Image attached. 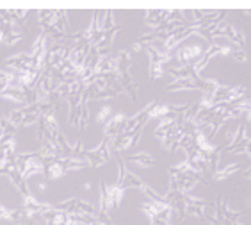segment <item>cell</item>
<instances>
[{
    "label": "cell",
    "instance_id": "cell-5",
    "mask_svg": "<svg viewBox=\"0 0 251 225\" xmlns=\"http://www.w3.org/2000/svg\"><path fill=\"white\" fill-rule=\"evenodd\" d=\"M112 140H114V138L105 136V140H103V141H101L97 148L84 152L82 159L87 163V167L98 168V167H101L103 163L109 161V157H111V152H112Z\"/></svg>",
    "mask_w": 251,
    "mask_h": 225
},
{
    "label": "cell",
    "instance_id": "cell-4",
    "mask_svg": "<svg viewBox=\"0 0 251 225\" xmlns=\"http://www.w3.org/2000/svg\"><path fill=\"white\" fill-rule=\"evenodd\" d=\"M39 24L43 27L45 36L61 39L64 36V27H66V11H49L41 9L38 13Z\"/></svg>",
    "mask_w": 251,
    "mask_h": 225
},
{
    "label": "cell",
    "instance_id": "cell-7",
    "mask_svg": "<svg viewBox=\"0 0 251 225\" xmlns=\"http://www.w3.org/2000/svg\"><path fill=\"white\" fill-rule=\"evenodd\" d=\"M125 161L130 163V165H137V167L150 168V167H153L155 159L148 154V152H137V154H130V156H126Z\"/></svg>",
    "mask_w": 251,
    "mask_h": 225
},
{
    "label": "cell",
    "instance_id": "cell-12",
    "mask_svg": "<svg viewBox=\"0 0 251 225\" xmlns=\"http://www.w3.org/2000/svg\"><path fill=\"white\" fill-rule=\"evenodd\" d=\"M248 152H250V156H251V141H250V145H248V148H246Z\"/></svg>",
    "mask_w": 251,
    "mask_h": 225
},
{
    "label": "cell",
    "instance_id": "cell-6",
    "mask_svg": "<svg viewBox=\"0 0 251 225\" xmlns=\"http://www.w3.org/2000/svg\"><path fill=\"white\" fill-rule=\"evenodd\" d=\"M251 138H248L246 134V127L241 125V127L237 129V134L233 136L232 143H228L226 147H223V150H228L230 154H237V152H244L250 145Z\"/></svg>",
    "mask_w": 251,
    "mask_h": 225
},
{
    "label": "cell",
    "instance_id": "cell-2",
    "mask_svg": "<svg viewBox=\"0 0 251 225\" xmlns=\"http://www.w3.org/2000/svg\"><path fill=\"white\" fill-rule=\"evenodd\" d=\"M49 109H52L50 100H36V102L25 104L24 108L11 111L7 120H9L15 127H25V125H30V123L41 120V116H43Z\"/></svg>",
    "mask_w": 251,
    "mask_h": 225
},
{
    "label": "cell",
    "instance_id": "cell-9",
    "mask_svg": "<svg viewBox=\"0 0 251 225\" xmlns=\"http://www.w3.org/2000/svg\"><path fill=\"white\" fill-rule=\"evenodd\" d=\"M9 86H11V77H9V74H7V70L0 68V95L4 93Z\"/></svg>",
    "mask_w": 251,
    "mask_h": 225
},
{
    "label": "cell",
    "instance_id": "cell-8",
    "mask_svg": "<svg viewBox=\"0 0 251 225\" xmlns=\"http://www.w3.org/2000/svg\"><path fill=\"white\" fill-rule=\"evenodd\" d=\"M241 170V165L239 163H233V165H228L226 168H221V170H216L214 171V179L216 181H223V179H226L228 175H232L235 171Z\"/></svg>",
    "mask_w": 251,
    "mask_h": 225
},
{
    "label": "cell",
    "instance_id": "cell-10",
    "mask_svg": "<svg viewBox=\"0 0 251 225\" xmlns=\"http://www.w3.org/2000/svg\"><path fill=\"white\" fill-rule=\"evenodd\" d=\"M109 116H112L111 108H109V106H103V108L100 109V112H98V116H97L98 123H105L107 120H109Z\"/></svg>",
    "mask_w": 251,
    "mask_h": 225
},
{
    "label": "cell",
    "instance_id": "cell-1",
    "mask_svg": "<svg viewBox=\"0 0 251 225\" xmlns=\"http://www.w3.org/2000/svg\"><path fill=\"white\" fill-rule=\"evenodd\" d=\"M203 171L196 170L189 161H184L171 168L169 175H171V182H169V191H178V193H187L189 190H193L196 186V182L201 179Z\"/></svg>",
    "mask_w": 251,
    "mask_h": 225
},
{
    "label": "cell",
    "instance_id": "cell-11",
    "mask_svg": "<svg viewBox=\"0 0 251 225\" xmlns=\"http://www.w3.org/2000/svg\"><path fill=\"white\" fill-rule=\"evenodd\" d=\"M244 175H246V177H250V179H251V168H250V170H246V171H244Z\"/></svg>",
    "mask_w": 251,
    "mask_h": 225
},
{
    "label": "cell",
    "instance_id": "cell-3",
    "mask_svg": "<svg viewBox=\"0 0 251 225\" xmlns=\"http://www.w3.org/2000/svg\"><path fill=\"white\" fill-rule=\"evenodd\" d=\"M164 198L171 207L182 209V213L191 216H201L205 213V207H207V202L201 198H196V197L187 195V193H178V191H168Z\"/></svg>",
    "mask_w": 251,
    "mask_h": 225
}]
</instances>
